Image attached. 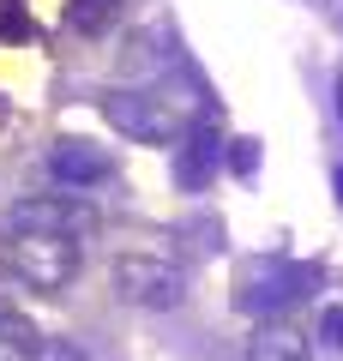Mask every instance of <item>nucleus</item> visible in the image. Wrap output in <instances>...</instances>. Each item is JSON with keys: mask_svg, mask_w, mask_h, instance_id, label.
<instances>
[{"mask_svg": "<svg viewBox=\"0 0 343 361\" xmlns=\"http://www.w3.org/2000/svg\"><path fill=\"white\" fill-rule=\"evenodd\" d=\"M97 109H102V121H109V127L121 133V139L169 151V145H175L181 133H193L199 121H211V90L199 85V73L175 66V73L145 78V85L102 90V97H97Z\"/></svg>", "mask_w": 343, "mask_h": 361, "instance_id": "nucleus-1", "label": "nucleus"}, {"mask_svg": "<svg viewBox=\"0 0 343 361\" xmlns=\"http://www.w3.org/2000/svg\"><path fill=\"white\" fill-rule=\"evenodd\" d=\"M325 283V271L307 259H283V253H259L235 271V307L253 319H277V313L301 307L313 289Z\"/></svg>", "mask_w": 343, "mask_h": 361, "instance_id": "nucleus-2", "label": "nucleus"}, {"mask_svg": "<svg viewBox=\"0 0 343 361\" xmlns=\"http://www.w3.org/2000/svg\"><path fill=\"white\" fill-rule=\"evenodd\" d=\"M6 271H13L18 289H37V295H66L85 271V241H66V235H6Z\"/></svg>", "mask_w": 343, "mask_h": 361, "instance_id": "nucleus-3", "label": "nucleus"}, {"mask_svg": "<svg viewBox=\"0 0 343 361\" xmlns=\"http://www.w3.org/2000/svg\"><path fill=\"white\" fill-rule=\"evenodd\" d=\"M114 295L127 307H145V313H175L187 301V271L163 253H121L109 271Z\"/></svg>", "mask_w": 343, "mask_h": 361, "instance_id": "nucleus-4", "label": "nucleus"}, {"mask_svg": "<svg viewBox=\"0 0 343 361\" xmlns=\"http://www.w3.org/2000/svg\"><path fill=\"white\" fill-rule=\"evenodd\" d=\"M0 229L6 235H66V241H85V235H97V205L85 193L54 187V193H30L18 205H6Z\"/></svg>", "mask_w": 343, "mask_h": 361, "instance_id": "nucleus-5", "label": "nucleus"}, {"mask_svg": "<svg viewBox=\"0 0 343 361\" xmlns=\"http://www.w3.org/2000/svg\"><path fill=\"white\" fill-rule=\"evenodd\" d=\"M223 151H229V139L211 121H199L193 133H181V139L169 145V175H175V187L181 193H205L217 180V169H223Z\"/></svg>", "mask_w": 343, "mask_h": 361, "instance_id": "nucleus-6", "label": "nucleus"}, {"mask_svg": "<svg viewBox=\"0 0 343 361\" xmlns=\"http://www.w3.org/2000/svg\"><path fill=\"white\" fill-rule=\"evenodd\" d=\"M42 169H49V180L66 187V193H90L102 180H114V157L102 145H90V139H54L49 157H42Z\"/></svg>", "mask_w": 343, "mask_h": 361, "instance_id": "nucleus-7", "label": "nucleus"}, {"mask_svg": "<svg viewBox=\"0 0 343 361\" xmlns=\"http://www.w3.org/2000/svg\"><path fill=\"white\" fill-rule=\"evenodd\" d=\"M175 66H181V54H175V30H169L163 18H151V25H145L139 37L127 42V73L145 85V78H163V73H175Z\"/></svg>", "mask_w": 343, "mask_h": 361, "instance_id": "nucleus-8", "label": "nucleus"}, {"mask_svg": "<svg viewBox=\"0 0 343 361\" xmlns=\"http://www.w3.org/2000/svg\"><path fill=\"white\" fill-rule=\"evenodd\" d=\"M247 361H313V343H307V331H295V325L259 319V331L247 337Z\"/></svg>", "mask_w": 343, "mask_h": 361, "instance_id": "nucleus-9", "label": "nucleus"}, {"mask_svg": "<svg viewBox=\"0 0 343 361\" xmlns=\"http://www.w3.org/2000/svg\"><path fill=\"white\" fill-rule=\"evenodd\" d=\"M121 6H127V0H66V25H73L78 37H109V30L121 25Z\"/></svg>", "mask_w": 343, "mask_h": 361, "instance_id": "nucleus-10", "label": "nucleus"}, {"mask_svg": "<svg viewBox=\"0 0 343 361\" xmlns=\"http://www.w3.org/2000/svg\"><path fill=\"white\" fill-rule=\"evenodd\" d=\"M313 349L343 355V307H319V319H313Z\"/></svg>", "mask_w": 343, "mask_h": 361, "instance_id": "nucleus-11", "label": "nucleus"}, {"mask_svg": "<svg viewBox=\"0 0 343 361\" xmlns=\"http://www.w3.org/2000/svg\"><path fill=\"white\" fill-rule=\"evenodd\" d=\"M223 169L247 180V175L259 169V139H247V133H241V139H229V151H223Z\"/></svg>", "mask_w": 343, "mask_h": 361, "instance_id": "nucleus-12", "label": "nucleus"}, {"mask_svg": "<svg viewBox=\"0 0 343 361\" xmlns=\"http://www.w3.org/2000/svg\"><path fill=\"white\" fill-rule=\"evenodd\" d=\"M30 361H90V355H85L78 343H66V337H37Z\"/></svg>", "mask_w": 343, "mask_h": 361, "instance_id": "nucleus-13", "label": "nucleus"}, {"mask_svg": "<svg viewBox=\"0 0 343 361\" xmlns=\"http://www.w3.org/2000/svg\"><path fill=\"white\" fill-rule=\"evenodd\" d=\"M331 187H337V205H343V163L331 169Z\"/></svg>", "mask_w": 343, "mask_h": 361, "instance_id": "nucleus-14", "label": "nucleus"}, {"mask_svg": "<svg viewBox=\"0 0 343 361\" xmlns=\"http://www.w3.org/2000/svg\"><path fill=\"white\" fill-rule=\"evenodd\" d=\"M337 115H343V73H337Z\"/></svg>", "mask_w": 343, "mask_h": 361, "instance_id": "nucleus-15", "label": "nucleus"}, {"mask_svg": "<svg viewBox=\"0 0 343 361\" xmlns=\"http://www.w3.org/2000/svg\"><path fill=\"white\" fill-rule=\"evenodd\" d=\"M6 313H13V307H6V301H0V319H6Z\"/></svg>", "mask_w": 343, "mask_h": 361, "instance_id": "nucleus-16", "label": "nucleus"}]
</instances>
